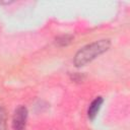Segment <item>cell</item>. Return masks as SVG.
Listing matches in <instances>:
<instances>
[{"label": "cell", "instance_id": "obj_3", "mask_svg": "<svg viewBox=\"0 0 130 130\" xmlns=\"http://www.w3.org/2000/svg\"><path fill=\"white\" fill-rule=\"evenodd\" d=\"M103 103H104V100H103L102 96L95 98L90 103V105L88 107V110H87V116H88V118L90 120H94V118L96 117V115H98V113H99Z\"/></svg>", "mask_w": 130, "mask_h": 130}, {"label": "cell", "instance_id": "obj_2", "mask_svg": "<svg viewBox=\"0 0 130 130\" xmlns=\"http://www.w3.org/2000/svg\"><path fill=\"white\" fill-rule=\"evenodd\" d=\"M27 120V109L24 106H19L14 111L12 119L13 130H25Z\"/></svg>", "mask_w": 130, "mask_h": 130}, {"label": "cell", "instance_id": "obj_4", "mask_svg": "<svg viewBox=\"0 0 130 130\" xmlns=\"http://www.w3.org/2000/svg\"><path fill=\"white\" fill-rule=\"evenodd\" d=\"M0 130H6V112L0 106Z\"/></svg>", "mask_w": 130, "mask_h": 130}, {"label": "cell", "instance_id": "obj_1", "mask_svg": "<svg viewBox=\"0 0 130 130\" xmlns=\"http://www.w3.org/2000/svg\"><path fill=\"white\" fill-rule=\"evenodd\" d=\"M110 46H111L110 40H100L82 47L80 50H78V52L74 56L73 59L74 65L76 67H81L86 65L87 63L91 62L96 57L108 51Z\"/></svg>", "mask_w": 130, "mask_h": 130}, {"label": "cell", "instance_id": "obj_5", "mask_svg": "<svg viewBox=\"0 0 130 130\" xmlns=\"http://www.w3.org/2000/svg\"><path fill=\"white\" fill-rule=\"evenodd\" d=\"M71 40H72L71 36H63V37H60L57 39V43L60 46H66L71 42Z\"/></svg>", "mask_w": 130, "mask_h": 130}]
</instances>
